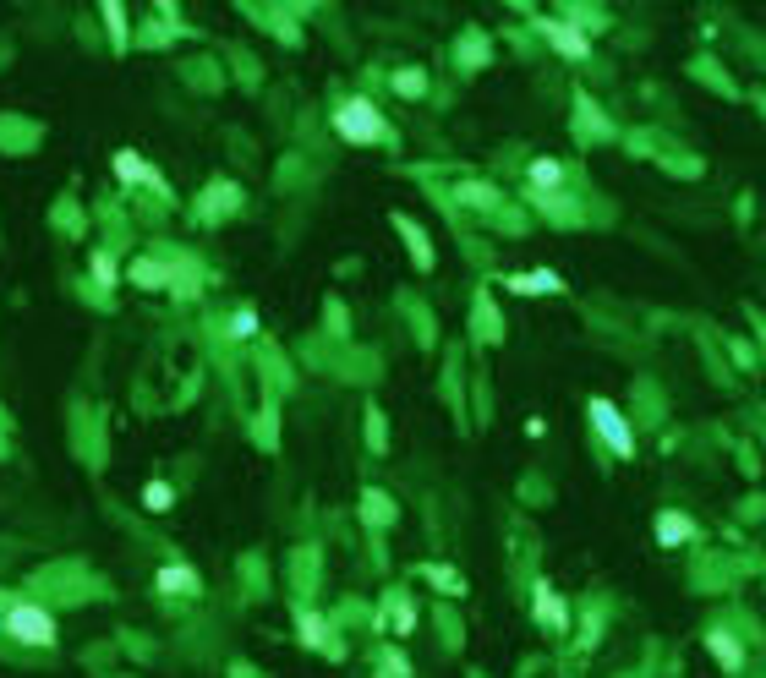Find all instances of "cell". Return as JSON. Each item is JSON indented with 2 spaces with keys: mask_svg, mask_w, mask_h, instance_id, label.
Here are the masks:
<instances>
[{
  "mask_svg": "<svg viewBox=\"0 0 766 678\" xmlns=\"http://www.w3.org/2000/svg\"><path fill=\"white\" fill-rule=\"evenodd\" d=\"M329 126H334V137H340V143H351V148H389L394 143L389 121H383L378 104L362 99V93H345V99H334Z\"/></svg>",
  "mask_w": 766,
  "mask_h": 678,
  "instance_id": "cell-1",
  "label": "cell"
},
{
  "mask_svg": "<svg viewBox=\"0 0 766 678\" xmlns=\"http://www.w3.org/2000/svg\"><path fill=\"white\" fill-rule=\"evenodd\" d=\"M559 181H564L559 159H531V186H537V192H559Z\"/></svg>",
  "mask_w": 766,
  "mask_h": 678,
  "instance_id": "cell-18",
  "label": "cell"
},
{
  "mask_svg": "<svg viewBox=\"0 0 766 678\" xmlns=\"http://www.w3.org/2000/svg\"><path fill=\"white\" fill-rule=\"evenodd\" d=\"M531 613H537V624L548 629V635H570V602H564L548 580H537V586H531Z\"/></svg>",
  "mask_w": 766,
  "mask_h": 678,
  "instance_id": "cell-6",
  "label": "cell"
},
{
  "mask_svg": "<svg viewBox=\"0 0 766 678\" xmlns=\"http://www.w3.org/2000/svg\"><path fill=\"white\" fill-rule=\"evenodd\" d=\"M383 613H389L394 635H416V602H411V596H405L400 586H394L389 596H383Z\"/></svg>",
  "mask_w": 766,
  "mask_h": 678,
  "instance_id": "cell-13",
  "label": "cell"
},
{
  "mask_svg": "<svg viewBox=\"0 0 766 678\" xmlns=\"http://www.w3.org/2000/svg\"><path fill=\"white\" fill-rule=\"evenodd\" d=\"M477 329H482V339H498V323H493V307H487V301H482V307H477Z\"/></svg>",
  "mask_w": 766,
  "mask_h": 678,
  "instance_id": "cell-23",
  "label": "cell"
},
{
  "mask_svg": "<svg viewBox=\"0 0 766 678\" xmlns=\"http://www.w3.org/2000/svg\"><path fill=\"white\" fill-rule=\"evenodd\" d=\"M504 290H515V296H559L564 279H559V274H548V268H531V274H509V279H504Z\"/></svg>",
  "mask_w": 766,
  "mask_h": 678,
  "instance_id": "cell-12",
  "label": "cell"
},
{
  "mask_svg": "<svg viewBox=\"0 0 766 678\" xmlns=\"http://www.w3.org/2000/svg\"><path fill=\"white\" fill-rule=\"evenodd\" d=\"M537 33L564 55V61H591V33L580 28L575 17H542V22H537Z\"/></svg>",
  "mask_w": 766,
  "mask_h": 678,
  "instance_id": "cell-4",
  "label": "cell"
},
{
  "mask_svg": "<svg viewBox=\"0 0 766 678\" xmlns=\"http://www.w3.org/2000/svg\"><path fill=\"white\" fill-rule=\"evenodd\" d=\"M88 274H94V285H115V279H121V268H115L110 252H94V257H88Z\"/></svg>",
  "mask_w": 766,
  "mask_h": 678,
  "instance_id": "cell-20",
  "label": "cell"
},
{
  "mask_svg": "<svg viewBox=\"0 0 766 678\" xmlns=\"http://www.w3.org/2000/svg\"><path fill=\"white\" fill-rule=\"evenodd\" d=\"M0 635H6V607H0Z\"/></svg>",
  "mask_w": 766,
  "mask_h": 678,
  "instance_id": "cell-25",
  "label": "cell"
},
{
  "mask_svg": "<svg viewBox=\"0 0 766 678\" xmlns=\"http://www.w3.org/2000/svg\"><path fill=\"white\" fill-rule=\"evenodd\" d=\"M586 422H591V432L602 438V449H608L613 460H635V427H630V416H624L613 400L591 394V400H586Z\"/></svg>",
  "mask_w": 766,
  "mask_h": 678,
  "instance_id": "cell-2",
  "label": "cell"
},
{
  "mask_svg": "<svg viewBox=\"0 0 766 678\" xmlns=\"http://www.w3.org/2000/svg\"><path fill=\"white\" fill-rule=\"evenodd\" d=\"M296 635L301 646L323 651V657H340V640H334V624L323 613H312V607H296Z\"/></svg>",
  "mask_w": 766,
  "mask_h": 678,
  "instance_id": "cell-7",
  "label": "cell"
},
{
  "mask_svg": "<svg viewBox=\"0 0 766 678\" xmlns=\"http://www.w3.org/2000/svg\"><path fill=\"white\" fill-rule=\"evenodd\" d=\"M706 651H712V662H717L723 673H745V640H739L728 624H712V629H706Z\"/></svg>",
  "mask_w": 766,
  "mask_h": 678,
  "instance_id": "cell-8",
  "label": "cell"
},
{
  "mask_svg": "<svg viewBox=\"0 0 766 678\" xmlns=\"http://www.w3.org/2000/svg\"><path fill=\"white\" fill-rule=\"evenodd\" d=\"M99 17H104V33L115 39V50H126V6L110 0V6H99Z\"/></svg>",
  "mask_w": 766,
  "mask_h": 678,
  "instance_id": "cell-19",
  "label": "cell"
},
{
  "mask_svg": "<svg viewBox=\"0 0 766 678\" xmlns=\"http://www.w3.org/2000/svg\"><path fill=\"white\" fill-rule=\"evenodd\" d=\"M132 279L143 290H176V268H170V257H154V252H143L132 263Z\"/></svg>",
  "mask_w": 766,
  "mask_h": 678,
  "instance_id": "cell-9",
  "label": "cell"
},
{
  "mask_svg": "<svg viewBox=\"0 0 766 678\" xmlns=\"http://www.w3.org/2000/svg\"><path fill=\"white\" fill-rule=\"evenodd\" d=\"M362 520L378 525V531H383V525H394V504L378 493V487H367V493H362Z\"/></svg>",
  "mask_w": 766,
  "mask_h": 678,
  "instance_id": "cell-14",
  "label": "cell"
},
{
  "mask_svg": "<svg viewBox=\"0 0 766 678\" xmlns=\"http://www.w3.org/2000/svg\"><path fill=\"white\" fill-rule=\"evenodd\" d=\"M115 175H121V181H143V186H159V175L143 165V159L132 154V148H126V154H115Z\"/></svg>",
  "mask_w": 766,
  "mask_h": 678,
  "instance_id": "cell-16",
  "label": "cell"
},
{
  "mask_svg": "<svg viewBox=\"0 0 766 678\" xmlns=\"http://www.w3.org/2000/svg\"><path fill=\"white\" fill-rule=\"evenodd\" d=\"M367 438H373V449H383V422H378L373 411H367Z\"/></svg>",
  "mask_w": 766,
  "mask_h": 678,
  "instance_id": "cell-24",
  "label": "cell"
},
{
  "mask_svg": "<svg viewBox=\"0 0 766 678\" xmlns=\"http://www.w3.org/2000/svg\"><path fill=\"white\" fill-rule=\"evenodd\" d=\"M416 575H422V580H433V586L444 591V596H460V591H466V580H460V575H455V569H449V564H422V569H416Z\"/></svg>",
  "mask_w": 766,
  "mask_h": 678,
  "instance_id": "cell-17",
  "label": "cell"
},
{
  "mask_svg": "<svg viewBox=\"0 0 766 678\" xmlns=\"http://www.w3.org/2000/svg\"><path fill=\"white\" fill-rule=\"evenodd\" d=\"M154 591L170 596V602H187V596H203V575H197L187 558H165L154 569Z\"/></svg>",
  "mask_w": 766,
  "mask_h": 678,
  "instance_id": "cell-5",
  "label": "cell"
},
{
  "mask_svg": "<svg viewBox=\"0 0 766 678\" xmlns=\"http://www.w3.org/2000/svg\"><path fill=\"white\" fill-rule=\"evenodd\" d=\"M394 230H400V241H405V252H411V257H416V268H422V274H427V268H433V241H427V230H422V225H416V219H411V214H394Z\"/></svg>",
  "mask_w": 766,
  "mask_h": 678,
  "instance_id": "cell-11",
  "label": "cell"
},
{
  "mask_svg": "<svg viewBox=\"0 0 766 678\" xmlns=\"http://www.w3.org/2000/svg\"><path fill=\"white\" fill-rule=\"evenodd\" d=\"M652 531H657V542H663V547H690L695 536H701V531H695V520H690V514H679V509H663Z\"/></svg>",
  "mask_w": 766,
  "mask_h": 678,
  "instance_id": "cell-10",
  "label": "cell"
},
{
  "mask_svg": "<svg viewBox=\"0 0 766 678\" xmlns=\"http://www.w3.org/2000/svg\"><path fill=\"white\" fill-rule=\"evenodd\" d=\"M143 504L148 509H170V504H176V487H170V482H148L143 487Z\"/></svg>",
  "mask_w": 766,
  "mask_h": 678,
  "instance_id": "cell-21",
  "label": "cell"
},
{
  "mask_svg": "<svg viewBox=\"0 0 766 678\" xmlns=\"http://www.w3.org/2000/svg\"><path fill=\"white\" fill-rule=\"evenodd\" d=\"M389 83H394V93H400V99H422V93H427V72H422V66H400Z\"/></svg>",
  "mask_w": 766,
  "mask_h": 678,
  "instance_id": "cell-15",
  "label": "cell"
},
{
  "mask_svg": "<svg viewBox=\"0 0 766 678\" xmlns=\"http://www.w3.org/2000/svg\"><path fill=\"white\" fill-rule=\"evenodd\" d=\"M6 635L17 640V646H33V651H50L55 640H61V629H55V613L39 602H11L6 607Z\"/></svg>",
  "mask_w": 766,
  "mask_h": 678,
  "instance_id": "cell-3",
  "label": "cell"
},
{
  "mask_svg": "<svg viewBox=\"0 0 766 678\" xmlns=\"http://www.w3.org/2000/svg\"><path fill=\"white\" fill-rule=\"evenodd\" d=\"M230 334H236V339H247V334H258V312H252V307H241V312H230Z\"/></svg>",
  "mask_w": 766,
  "mask_h": 678,
  "instance_id": "cell-22",
  "label": "cell"
}]
</instances>
